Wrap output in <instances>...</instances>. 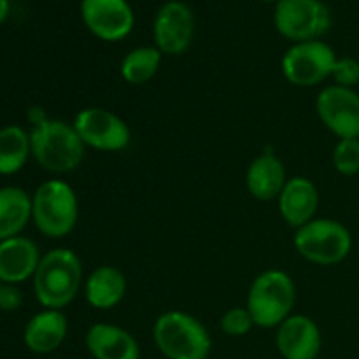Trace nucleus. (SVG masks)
Masks as SVG:
<instances>
[{
    "label": "nucleus",
    "mask_w": 359,
    "mask_h": 359,
    "mask_svg": "<svg viewBox=\"0 0 359 359\" xmlns=\"http://www.w3.org/2000/svg\"><path fill=\"white\" fill-rule=\"evenodd\" d=\"M32 279L39 304L63 311L83 286V263L72 249H51L41 258Z\"/></svg>",
    "instance_id": "1"
},
{
    "label": "nucleus",
    "mask_w": 359,
    "mask_h": 359,
    "mask_svg": "<svg viewBox=\"0 0 359 359\" xmlns=\"http://www.w3.org/2000/svg\"><path fill=\"white\" fill-rule=\"evenodd\" d=\"M34 160L53 174H69L84 160L86 146L72 125L60 119H46L30 132Z\"/></svg>",
    "instance_id": "2"
},
{
    "label": "nucleus",
    "mask_w": 359,
    "mask_h": 359,
    "mask_svg": "<svg viewBox=\"0 0 359 359\" xmlns=\"http://www.w3.org/2000/svg\"><path fill=\"white\" fill-rule=\"evenodd\" d=\"M158 351L167 359H207L212 340L205 326L188 312L168 311L153 326Z\"/></svg>",
    "instance_id": "3"
},
{
    "label": "nucleus",
    "mask_w": 359,
    "mask_h": 359,
    "mask_svg": "<svg viewBox=\"0 0 359 359\" xmlns=\"http://www.w3.org/2000/svg\"><path fill=\"white\" fill-rule=\"evenodd\" d=\"M297 302L293 279L283 270H266L252 280L248 293V311L255 326L279 328L291 314Z\"/></svg>",
    "instance_id": "4"
},
{
    "label": "nucleus",
    "mask_w": 359,
    "mask_h": 359,
    "mask_svg": "<svg viewBox=\"0 0 359 359\" xmlns=\"http://www.w3.org/2000/svg\"><path fill=\"white\" fill-rule=\"evenodd\" d=\"M32 219L46 237H67L79 219V200L72 186L60 179L42 182L32 196Z\"/></svg>",
    "instance_id": "5"
},
{
    "label": "nucleus",
    "mask_w": 359,
    "mask_h": 359,
    "mask_svg": "<svg viewBox=\"0 0 359 359\" xmlns=\"http://www.w3.org/2000/svg\"><path fill=\"white\" fill-rule=\"evenodd\" d=\"M293 242L302 258L323 266L342 263L353 249V235L347 226L330 217H314L298 228Z\"/></svg>",
    "instance_id": "6"
},
{
    "label": "nucleus",
    "mask_w": 359,
    "mask_h": 359,
    "mask_svg": "<svg viewBox=\"0 0 359 359\" xmlns=\"http://www.w3.org/2000/svg\"><path fill=\"white\" fill-rule=\"evenodd\" d=\"M273 25L293 44L321 41L332 27V13L323 0H279L273 9Z\"/></svg>",
    "instance_id": "7"
},
{
    "label": "nucleus",
    "mask_w": 359,
    "mask_h": 359,
    "mask_svg": "<svg viewBox=\"0 0 359 359\" xmlns=\"http://www.w3.org/2000/svg\"><path fill=\"white\" fill-rule=\"evenodd\" d=\"M337 58L332 46L323 41L297 42L283 56L280 69L287 83L298 88H312L332 79Z\"/></svg>",
    "instance_id": "8"
},
{
    "label": "nucleus",
    "mask_w": 359,
    "mask_h": 359,
    "mask_svg": "<svg viewBox=\"0 0 359 359\" xmlns=\"http://www.w3.org/2000/svg\"><path fill=\"white\" fill-rule=\"evenodd\" d=\"M72 126L84 146L104 153L125 149L132 140L128 125L118 114L102 107H86L79 111Z\"/></svg>",
    "instance_id": "9"
},
{
    "label": "nucleus",
    "mask_w": 359,
    "mask_h": 359,
    "mask_svg": "<svg viewBox=\"0 0 359 359\" xmlns=\"http://www.w3.org/2000/svg\"><path fill=\"white\" fill-rule=\"evenodd\" d=\"M195 14L188 4L168 0L158 9L153 21L154 46L163 55L179 56L186 53L195 39Z\"/></svg>",
    "instance_id": "10"
},
{
    "label": "nucleus",
    "mask_w": 359,
    "mask_h": 359,
    "mask_svg": "<svg viewBox=\"0 0 359 359\" xmlns=\"http://www.w3.org/2000/svg\"><path fill=\"white\" fill-rule=\"evenodd\" d=\"M316 111L323 125L339 139H359V93L351 88H323L316 98Z\"/></svg>",
    "instance_id": "11"
},
{
    "label": "nucleus",
    "mask_w": 359,
    "mask_h": 359,
    "mask_svg": "<svg viewBox=\"0 0 359 359\" xmlns=\"http://www.w3.org/2000/svg\"><path fill=\"white\" fill-rule=\"evenodd\" d=\"M81 18L88 30L105 42L123 41L135 25L128 0H81Z\"/></svg>",
    "instance_id": "12"
},
{
    "label": "nucleus",
    "mask_w": 359,
    "mask_h": 359,
    "mask_svg": "<svg viewBox=\"0 0 359 359\" xmlns=\"http://www.w3.org/2000/svg\"><path fill=\"white\" fill-rule=\"evenodd\" d=\"M277 349L283 359H318L321 353V330L304 314H291L277 328Z\"/></svg>",
    "instance_id": "13"
},
{
    "label": "nucleus",
    "mask_w": 359,
    "mask_h": 359,
    "mask_svg": "<svg viewBox=\"0 0 359 359\" xmlns=\"http://www.w3.org/2000/svg\"><path fill=\"white\" fill-rule=\"evenodd\" d=\"M277 202L283 219L298 230L314 219L319 209V189L311 179L298 175L287 179Z\"/></svg>",
    "instance_id": "14"
},
{
    "label": "nucleus",
    "mask_w": 359,
    "mask_h": 359,
    "mask_svg": "<svg viewBox=\"0 0 359 359\" xmlns=\"http://www.w3.org/2000/svg\"><path fill=\"white\" fill-rule=\"evenodd\" d=\"M37 244L28 237L7 238L0 242V283L21 284L32 279L41 262Z\"/></svg>",
    "instance_id": "15"
},
{
    "label": "nucleus",
    "mask_w": 359,
    "mask_h": 359,
    "mask_svg": "<svg viewBox=\"0 0 359 359\" xmlns=\"http://www.w3.org/2000/svg\"><path fill=\"white\" fill-rule=\"evenodd\" d=\"M86 349L95 359H140L135 337L125 328L97 323L86 332Z\"/></svg>",
    "instance_id": "16"
},
{
    "label": "nucleus",
    "mask_w": 359,
    "mask_h": 359,
    "mask_svg": "<svg viewBox=\"0 0 359 359\" xmlns=\"http://www.w3.org/2000/svg\"><path fill=\"white\" fill-rule=\"evenodd\" d=\"M69 321L62 311L44 309L27 323L23 332L25 346L35 354L55 353L67 339Z\"/></svg>",
    "instance_id": "17"
},
{
    "label": "nucleus",
    "mask_w": 359,
    "mask_h": 359,
    "mask_svg": "<svg viewBox=\"0 0 359 359\" xmlns=\"http://www.w3.org/2000/svg\"><path fill=\"white\" fill-rule=\"evenodd\" d=\"M286 168L272 153H263L251 161L245 172V186L252 198L270 202L279 198L286 186Z\"/></svg>",
    "instance_id": "18"
},
{
    "label": "nucleus",
    "mask_w": 359,
    "mask_h": 359,
    "mask_svg": "<svg viewBox=\"0 0 359 359\" xmlns=\"http://www.w3.org/2000/svg\"><path fill=\"white\" fill-rule=\"evenodd\" d=\"M126 294V277L112 265L95 269L84 280V297L97 311H109L123 302Z\"/></svg>",
    "instance_id": "19"
},
{
    "label": "nucleus",
    "mask_w": 359,
    "mask_h": 359,
    "mask_svg": "<svg viewBox=\"0 0 359 359\" xmlns=\"http://www.w3.org/2000/svg\"><path fill=\"white\" fill-rule=\"evenodd\" d=\"M32 219V196L16 186L0 188V242L18 237Z\"/></svg>",
    "instance_id": "20"
},
{
    "label": "nucleus",
    "mask_w": 359,
    "mask_h": 359,
    "mask_svg": "<svg viewBox=\"0 0 359 359\" xmlns=\"http://www.w3.org/2000/svg\"><path fill=\"white\" fill-rule=\"evenodd\" d=\"M30 154V133L18 125L0 128V175L18 174Z\"/></svg>",
    "instance_id": "21"
},
{
    "label": "nucleus",
    "mask_w": 359,
    "mask_h": 359,
    "mask_svg": "<svg viewBox=\"0 0 359 359\" xmlns=\"http://www.w3.org/2000/svg\"><path fill=\"white\" fill-rule=\"evenodd\" d=\"M163 53L156 46H140L125 55L119 65L121 77L132 86H142L158 74Z\"/></svg>",
    "instance_id": "22"
},
{
    "label": "nucleus",
    "mask_w": 359,
    "mask_h": 359,
    "mask_svg": "<svg viewBox=\"0 0 359 359\" xmlns=\"http://www.w3.org/2000/svg\"><path fill=\"white\" fill-rule=\"evenodd\" d=\"M333 167L339 174L351 177L359 174V139H339L333 147Z\"/></svg>",
    "instance_id": "23"
},
{
    "label": "nucleus",
    "mask_w": 359,
    "mask_h": 359,
    "mask_svg": "<svg viewBox=\"0 0 359 359\" xmlns=\"http://www.w3.org/2000/svg\"><path fill=\"white\" fill-rule=\"evenodd\" d=\"M255 326L248 307H231L221 316L219 328L226 333L228 337H244L251 332Z\"/></svg>",
    "instance_id": "24"
},
{
    "label": "nucleus",
    "mask_w": 359,
    "mask_h": 359,
    "mask_svg": "<svg viewBox=\"0 0 359 359\" xmlns=\"http://www.w3.org/2000/svg\"><path fill=\"white\" fill-rule=\"evenodd\" d=\"M332 79L335 81L337 86L351 88L354 90V86L359 84V62L353 56H342V58H337L335 65L332 70Z\"/></svg>",
    "instance_id": "25"
},
{
    "label": "nucleus",
    "mask_w": 359,
    "mask_h": 359,
    "mask_svg": "<svg viewBox=\"0 0 359 359\" xmlns=\"http://www.w3.org/2000/svg\"><path fill=\"white\" fill-rule=\"evenodd\" d=\"M23 304V294L16 284H2L0 286V311H18Z\"/></svg>",
    "instance_id": "26"
},
{
    "label": "nucleus",
    "mask_w": 359,
    "mask_h": 359,
    "mask_svg": "<svg viewBox=\"0 0 359 359\" xmlns=\"http://www.w3.org/2000/svg\"><path fill=\"white\" fill-rule=\"evenodd\" d=\"M46 119H48V116H46L44 109L42 107H32L30 111H28V121L32 123V126L41 125V123H44Z\"/></svg>",
    "instance_id": "27"
},
{
    "label": "nucleus",
    "mask_w": 359,
    "mask_h": 359,
    "mask_svg": "<svg viewBox=\"0 0 359 359\" xmlns=\"http://www.w3.org/2000/svg\"><path fill=\"white\" fill-rule=\"evenodd\" d=\"M9 0H0V25L4 23V21L7 20V16H9Z\"/></svg>",
    "instance_id": "28"
},
{
    "label": "nucleus",
    "mask_w": 359,
    "mask_h": 359,
    "mask_svg": "<svg viewBox=\"0 0 359 359\" xmlns=\"http://www.w3.org/2000/svg\"><path fill=\"white\" fill-rule=\"evenodd\" d=\"M259 2H279V0H259Z\"/></svg>",
    "instance_id": "29"
},
{
    "label": "nucleus",
    "mask_w": 359,
    "mask_h": 359,
    "mask_svg": "<svg viewBox=\"0 0 359 359\" xmlns=\"http://www.w3.org/2000/svg\"><path fill=\"white\" fill-rule=\"evenodd\" d=\"M0 286H2V283H0Z\"/></svg>",
    "instance_id": "30"
},
{
    "label": "nucleus",
    "mask_w": 359,
    "mask_h": 359,
    "mask_svg": "<svg viewBox=\"0 0 359 359\" xmlns=\"http://www.w3.org/2000/svg\"><path fill=\"white\" fill-rule=\"evenodd\" d=\"M318 359H319V358H318Z\"/></svg>",
    "instance_id": "31"
}]
</instances>
